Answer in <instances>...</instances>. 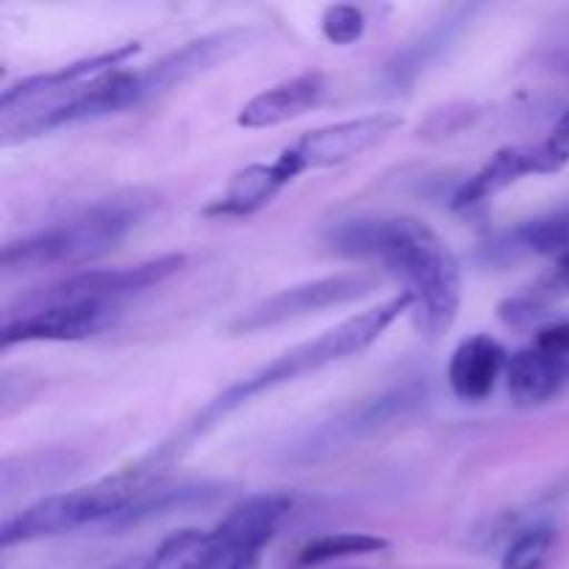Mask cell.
<instances>
[{"mask_svg":"<svg viewBox=\"0 0 569 569\" xmlns=\"http://www.w3.org/2000/svg\"><path fill=\"white\" fill-rule=\"evenodd\" d=\"M331 253L376 259L415 298L411 320L428 339L453 328L461 309V267L450 244L417 217H361L331 228Z\"/></svg>","mask_w":569,"mask_h":569,"instance_id":"1","label":"cell"},{"mask_svg":"<svg viewBox=\"0 0 569 569\" xmlns=\"http://www.w3.org/2000/svg\"><path fill=\"white\" fill-rule=\"evenodd\" d=\"M415 309V298L409 292H400L395 298L383 300V303L365 309L361 315L348 317L339 326H333L331 331L320 333V337L309 339L303 345H295L287 353L276 356L270 365L259 367L256 372H250L248 378H242L239 383L228 387L226 392L217 395L203 411H200L194 420H189L183 426V431L176 439H170V450L176 456H181L189 445L198 437H203L209 428H214L217 422H222V417H228L231 411H237L239 406L250 403L256 395H264L270 389L283 387L289 381H298V378L309 376V372L322 370L328 365H337V361L350 359V356L361 353V350L370 348L372 342L383 337L389 326L398 320L400 315H411Z\"/></svg>","mask_w":569,"mask_h":569,"instance_id":"2","label":"cell"},{"mask_svg":"<svg viewBox=\"0 0 569 569\" xmlns=\"http://www.w3.org/2000/svg\"><path fill=\"white\" fill-rule=\"evenodd\" d=\"M139 53L137 42L120 44L106 53L87 56L81 61L59 67L53 72L31 76L0 94V131L3 144L39 137L53 128L87 120L89 100L98 94L100 83L114 70L126 67Z\"/></svg>","mask_w":569,"mask_h":569,"instance_id":"3","label":"cell"},{"mask_svg":"<svg viewBox=\"0 0 569 569\" xmlns=\"http://www.w3.org/2000/svg\"><path fill=\"white\" fill-rule=\"evenodd\" d=\"M170 467V453L159 448L144 456V459L117 470L114 476L89 483V487L37 500L28 509L17 511L14 517H6L3 528H0V545L11 548V545L37 542V539L70 533L76 528L89 526V522H106L109 526L144 489L164 481V472Z\"/></svg>","mask_w":569,"mask_h":569,"instance_id":"4","label":"cell"},{"mask_svg":"<svg viewBox=\"0 0 569 569\" xmlns=\"http://www.w3.org/2000/svg\"><path fill=\"white\" fill-rule=\"evenodd\" d=\"M142 200H114L100 203L72 220L33 233V237L9 242L0 256L3 276L56 270V267H83L100 256L111 253L142 220Z\"/></svg>","mask_w":569,"mask_h":569,"instance_id":"5","label":"cell"},{"mask_svg":"<svg viewBox=\"0 0 569 569\" xmlns=\"http://www.w3.org/2000/svg\"><path fill=\"white\" fill-rule=\"evenodd\" d=\"M259 39L261 31H256V28H226V31H214L200 39H192V42L159 59L156 64L131 70L126 83L128 109H137V106L148 103V100L159 98V94L170 92V89L226 64V61H231L242 50L253 48Z\"/></svg>","mask_w":569,"mask_h":569,"instance_id":"6","label":"cell"},{"mask_svg":"<svg viewBox=\"0 0 569 569\" xmlns=\"http://www.w3.org/2000/svg\"><path fill=\"white\" fill-rule=\"evenodd\" d=\"M376 287L378 276H372V272H339V276L298 283V287L281 289V292L270 295V298L259 300L248 311H242L231 322V333L242 337V333L287 326V322L303 320L309 315H320V311L333 309V306L353 303V300L370 295Z\"/></svg>","mask_w":569,"mask_h":569,"instance_id":"7","label":"cell"},{"mask_svg":"<svg viewBox=\"0 0 569 569\" xmlns=\"http://www.w3.org/2000/svg\"><path fill=\"white\" fill-rule=\"evenodd\" d=\"M400 126H403V120L398 114H387V111L331 122V126L315 128V131L295 139L289 148H283L276 156V161L295 181L309 170H326V167L345 164V161L367 153L378 142H383L389 133L398 131Z\"/></svg>","mask_w":569,"mask_h":569,"instance_id":"8","label":"cell"},{"mask_svg":"<svg viewBox=\"0 0 569 569\" xmlns=\"http://www.w3.org/2000/svg\"><path fill=\"white\" fill-rule=\"evenodd\" d=\"M181 253L159 256V259L142 261L131 267H114V270H83L76 276H67L50 287L37 289L28 298L20 300L22 311L42 309L53 303H78V300H100V303H120L128 295L144 292L150 287H159L170 276H176L183 267Z\"/></svg>","mask_w":569,"mask_h":569,"instance_id":"9","label":"cell"},{"mask_svg":"<svg viewBox=\"0 0 569 569\" xmlns=\"http://www.w3.org/2000/svg\"><path fill=\"white\" fill-rule=\"evenodd\" d=\"M120 317V303L78 300V303H53L42 309L22 311L3 322L0 345L22 342H81L106 331Z\"/></svg>","mask_w":569,"mask_h":569,"instance_id":"10","label":"cell"},{"mask_svg":"<svg viewBox=\"0 0 569 569\" xmlns=\"http://www.w3.org/2000/svg\"><path fill=\"white\" fill-rule=\"evenodd\" d=\"M569 161L561 159L550 142L537 144H509V148H500L476 176L467 178L453 194V209H476V206L487 203L495 194H500L503 189H509L511 183H517L526 176H550V172L565 170Z\"/></svg>","mask_w":569,"mask_h":569,"instance_id":"11","label":"cell"},{"mask_svg":"<svg viewBox=\"0 0 569 569\" xmlns=\"http://www.w3.org/2000/svg\"><path fill=\"white\" fill-rule=\"evenodd\" d=\"M328 81L322 72H300L276 87L264 89L242 106L237 122L242 128H276L309 114L326 100Z\"/></svg>","mask_w":569,"mask_h":569,"instance_id":"12","label":"cell"},{"mask_svg":"<svg viewBox=\"0 0 569 569\" xmlns=\"http://www.w3.org/2000/svg\"><path fill=\"white\" fill-rule=\"evenodd\" d=\"M509 367L503 345L489 333H476L459 342L448 365V383L465 403H481L498 387V378Z\"/></svg>","mask_w":569,"mask_h":569,"instance_id":"13","label":"cell"},{"mask_svg":"<svg viewBox=\"0 0 569 569\" xmlns=\"http://www.w3.org/2000/svg\"><path fill=\"white\" fill-rule=\"evenodd\" d=\"M506 383L515 406L520 409H537L559 398L569 383V376L561 370L556 359H550L537 345L517 350L506 367Z\"/></svg>","mask_w":569,"mask_h":569,"instance_id":"14","label":"cell"},{"mask_svg":"<svg viewBox=\"0 0 569 569\" xmlns=\"http://www.w3.org/2000/svg\"><path fill=\"white\" fill-rule=\"evenodd\" d=\"M289 183H292V178L287 176V170H283L276 159L248 164L228 181L226 192H222L214 203L206 206L203 214L248 217L253 214V211L264 209V206L270 203L283 187H289Z\"/></svg>","mask_w":569,"mask_h":569,"instance_id":"15","label":"cell"},{"mask_svg":"<svg viewBox=\"0 0 569 569\" xmlns=\"http://www.w3.org/2000/svg\"><path fill=\"white\" fill-rule=\"evenodd\" d=\"M222 495L220 483H167L159 481L153 487L144 489L120 517L109 522V528L120 531V528H131L139 526V522L156 520V517H167L176 515V511H187V509H198V506H209L214 503L217 498Z\"/></svg>","mask_w":569,"mask_h":569,"instance_id":"16","label":"cell"},{"mask_svg":"<svg viewBox=\"0 0 569 569\" xmlns=\"http://www.w3.org/2000/svg\"><path fill=\"white\" fill-rule=\"evenodd\" d=\"M489 250L503 253V259H520V256H556L559 259L569 250V206L522 222L515 231L503 233L498 242L489 244Z\"/></svg>","mask_w":569,"mask_h":569,"instance_id":"17","label":"cell"},{"mask_svg":"<svg viewBox=\"0 0 569 569\" xmlns=\"http://www.w3.org/2000/svg\"><path fill=\"white\" fill-rule=\"evenodd\" d=\"M389 550V542L376 533H326L311 539L298 553V567H320L348 556H372Z\"/></svg>","mask_w":569,"mask_h":569,"instance_id":"18","label":"cell"},{"mask_svg":"<svg viewBox=\"0 0 569 569\" xmlns=\"http://www.w3.org/2000/svg\"><path fill=\"white\" fill-rule=\"evenodd\" d=\"M556 531L550 526H531L506 548L500 569H539L550 556Z\"/></svg>","mask_w":569,"mask_h":569,"instance_id":"19","label":"cell"},{"mask_svg":"<svg viewBox=\"0 0 569 569\" xmlns=\"http://www.w3.org/2000/svg\"><path fill=\"white\" fill-rule=\"evenodd\" d=\"M478 106L476 103H467V100H456V103L448 106H439L433 109L431 114L426 117V122H420L417 128V137L420 139H431V142H439V139H450L456 133L465 131L467 126L478 120Z\"/></svg>","mask_w":569,"mask_h":569,"instance_id":"20","label":"cell"},{"mask_svg":"<svg viewBox=\"0 0 569 569\" xmlns=\"http://www.w3.org/2000/svg\"><path fill=\"white\" fill-rule=\"evenodd\" d=\"M322 37L328 39L331 44H339V48H348V44H356L361 37H365L367 28V17L365 11L356 9V6L348 3H337L328 6L322 11Z\"/></svg>","mask_w":569,"mask_h":569,"instance_id":"21","label":"cell"},{"mask_svg":"<svg viewBox=\"0 0 569 569\" xmlns=\"http://www.w3.org/2000/svg\"><path fill=\"white\" fill-rule=\"evenodd\" d=\"M533 345H537L539 350H545L550 359L559 361L561 370L569 376V320L553 322V326L542 328V331L537 333V339H533Z\"/></svg>","mask_w":569,"mask_h":569,"instance_id":"22","label":"cell"},{"mask_svg":"<svg viewBox=\"0 0 569 569\" xmlns=\"http://www.w3.org/2000/svg\"><path fill=\"white\" fill-rule=\"evenodd\" d=\"M569 292V250L567 253H561L559 259H556L553 270H550V276L545 278L539 287H533V298H539L542 303H548L550 298H556V295H567Z\"/></svg>","mask_w":569,"mask_h":569,"instance_id":"23","label":"cell"},{"mask_svg":"<svg viewBox=\"0 0 569 569\" xmlns=\"http://www.w3.org/2000/svg\"><path fill=\"white\" fill-rule=\"evenodd\" d=\"M548 142H550V148L561 156V159L569 161V109L559 117V122H556V128H553V133L548 137Z\"/></svg>","mask_w":569,"mask_h":569,"instance_id":"24","label":"cell"}]
</instances>
